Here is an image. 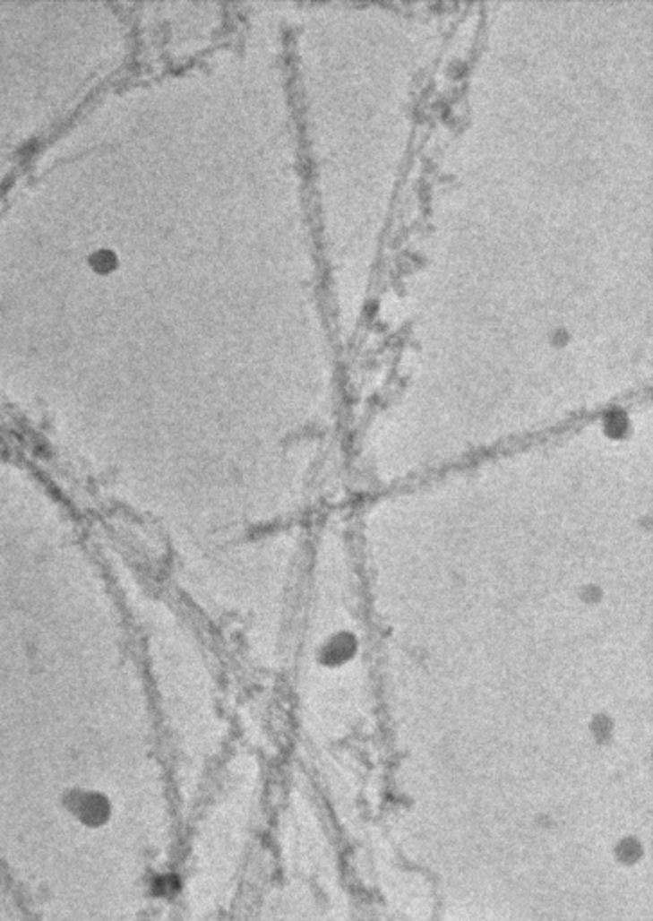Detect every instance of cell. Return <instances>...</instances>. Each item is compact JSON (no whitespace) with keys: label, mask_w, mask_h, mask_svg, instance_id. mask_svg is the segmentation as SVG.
<instances>
[{"label":"cell","mask_w":653,"mask_h":921,"mask_svg":"<svg viewBox=\"0 0 653 921\" xmlns=\"http://www.w3.org/2000/svg\"><path fill=\"white\" fill-rule=\"evenodd\" d=\"M67 813L87 830H101L114 817V803L108 794L96 788H71L64 796Z\"/></svg>","instance_id":"1"}]
</instances>
